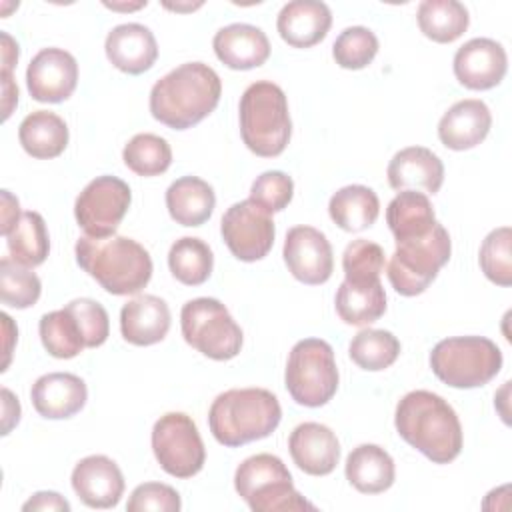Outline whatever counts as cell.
<instances>
[{
  "label": "cell",
  "instance_id": "obj_1",
  "mask_svg": "<svg viewBox=\"0 0 512 512\" xmlns=\"http://www.w3.org/2000/svg\"><path fill=\"white\" fill-rule=\"evenodd\" d=\"M220 94V76L208 64L186 62L152 86L150 114L172 130H186L214 112Z\"/></svg>",
  "mask_w": 512,
  "mask_h": 512
},
{
  "label": "cell",
  "instance_id": "obj_2",
  "mask_svg": "<svg viewBox=\"0 0 512 512\" xmlns=\"http://www.w3.org/2000/svg\"><path fill=\"white\" fill-rule=\"evenodd\" d=\"M394 426L402 440L434 464H448L462 450L460 420L454 408L434 392L412 390L402 396Z\"/></svg>",
  "mask_w": 512,
  "mask_h": 512
},
{
  "label": "cell",
  "instance_id": "obj_3",
  "mask_svg": "<svg viewBox=\"0 0 512 512\" xmlns=\"http://www.w3.org/2000/svg\"><path fill=\"white\" fill-rule=\"evenodd\" d=\"M78 266L114 296L138 294L152 278V258L148 250L132 238H78Z\"/></svg>",
  "mask_w": 512,
  "mask_h": 512
},
{
  "label": "cell",
  "instance_id": "obj_4",
  "mask_svg": "<svg viewBox=\"0 0 512 512\" xmlns=\"http://www.w3.org/2000/svg\"><path fill=\"white\" fill-rule=\"evenodd\" d=\"M282 418L278 398L266 388H232L216 396L208 426L216 442L236 448L270 436Z\"/></svg>",
  "mask_w": 512,
  "mask_h": 512
},
{
  "label": "cell",
  "instance_id": "obj_5",
  "mask_svg": "<svg viewBox=\"0 0 512 512\" xmlns=\"http://www.w3.org/2000/svg\"><path fill=\"white\" fill-rule=\"evenodd\" d=\"M240 134L250 152L262 158L280 156L292 136L284 90L268 80L250 84L240 98Z\"/></svg>",
  "mask_w": 512,
  "mask_h": 512
},
{
  "label": "cell",
  "instance_id": "obj_6",
  "mask_svg": "<svg viewBox=\"0 0 512 512\" xmlns=\"http://www.w3.org/2000/svg\"><path fill=\"white\" fill-rule=\"evenodd\" d=\"M234 488L254 512L316 510V506L294 488L286 464L274 454L246 458L236 468Z\"/></svg>",
  "mask_w": 512,
  "mask_h": 512
},
{
  "label": "cell",
  "instance_id": "obj_7",
  "mask_svg": "<svg viewBox=\"0 0 512 512\" xmlns=\"http://www.w3.org/2000/svg\"><path fill=\"white\" fill-rule=\"evenodd\" d=\"M430 368L452 388H478L500 372L502 352L484 336L444 338L430 352Z\"/></svg>",
  "mask_w": 512,
  "mask_h": 512
},
{
  "label": "cell",
  "instance_id": "obj_8",
  "mask_svg": "<svg viewBox=\"0 0 512 512\" xmlns=\"http://www.w3.org/2000/svg\"><path fill=\"white\" fill-rule=\"evenodd\" d=\"M450 252V234L438 222L426 236L396 242V250L386 266L392 288L402 296L422 294L450 260Z\"/></svg>",
  "mask_w": 512,
  "mask_h": 512
},
{
  "label": "cell",
  "instance_id": "obj_9",
  "mask_svg": "<svg viewBox=\"0 0 512 512\" xmlns=\"http://www.w3.org/2000/svg\"><path fill=\"white\" fill-rule=\"evenodd\" d=\"M286 390L300 406H324L338 390V368L334 350L326 340L304 338L290 350L286 372Z\"/></svg>",
  "mask_w": 512,
  "mask_h": 512
},
{
  "label": "cell",
  "instance_id": "obj_10",
  "mask_svg": "<svg viewBox=\"0 0 512 512\" xmlns=\"http://www.w3.org/2000/svg\"><path fill=\"white\" fill-rule=\"evenodd\" d=\"M184 340L212 360H230L242 348V330L216 298H194L182 306Z\"/></svg>",
  "mask_w": 512,
  "mask_h": 512
},
{
  "label": "cell",
  "instance_id": "obj_11",
  "mask_svg": "<svg viewBox=\"0 0 512 512\" xmlns=\"http://www.w3.org/2000/svg\"><path fill=\"white\" fill-rule=\"evenodd\" d=\"M152 450L160 468L174 478H192L206 462L200 432L184 412H168L156 420Z\"/></svg>",
  "mask_w": 512,
  "mask_h": 512
},
{
  "label": "cell",
  "instance_id": "obj_12",
  "mask_svg": "<svg viewBox=\"0 0 512 512\" xmlns=\"http://www.w3.org/2000/svg\"><path fill=\"white\" fill-rule=\"evenodd\" d=\"M132 202L130 186L116 176H98L84 186L74 202L78 226L92 238L114 236Z\"/></svg>",
  "mask_w": 512,
  "mask_h": 512
},
{
  "label": "cell",
  "instance_id": "obj_13",
  "mask_svg": "<svg viewBox=\"0 0 512 512\" xmlns=\"http://www.w3.org/2000/svg\"><path fill=\"white\" fill-rule=\"evenodd\" d=\"M220 232L228 250L242 262L262 260L272 250L276 236L272 214L250 198L224 212Z\"/></svg>",
  "mask_w": 512,
  "mask_h": 512
},
{
  "label": "cell",
  "instance_id": "obj_14",
  "mask_svg": "<svg viewBox=\"0 0 512 512\" xmlns=\"http://www.w3.org/2000/svg\"><path fill=\"white\" fill-rule=\"evenodd\" d=\"M282 256L290 274L304 284H324L332 276V246L324 232L312 226L290 228L284 240Z\"/></svg>",
  "mask_w": 512,
  "mask_h": 512
},
{
  "label": "cell",
  "instance_id": "obj_15",
  "mask_svg": "<svg viewBox=\"0 0 512 512\" xmlns=\"http://www.w3.org/2000/svg\"><path fill=\"white\" fill-rule=\"evenodd\" d=\"M78 84V62L62 48L40 50L26 68V86L34 100L58 104L72 96Z\"/></svg>",
  "mask_w": 512,
  "mask_h": 512
},
{
  "label": "cell",
  "instance_id": "obj_16",
  "mask_svg": "<svg viewBox=\"0 0 512 512\" xmlns=\"http://www.w3.org/2000/svg\"><path fill=\"white\" fill-rule=\"evenodd\" d=\"M508 70V56L492 38H472L454 54V76L468 90L498 86Z\"/></svg>",
  "mask_w": 512,
  "mask_h": 512
},
{
  "label": "cell",
  "instance_id": "obj_17",
  "mask_svg": "<svg viewBox=\"0 0 512 512\" xmlns=\"http://www.w3.org/2000/svg\"><path fill=\"white\" fill-rule=\"evenodd\" d=\"M72 488L90 508H114L124 494V476L112 458L92 454L74 466Z\"/></svg>",
  "mask_w": 512,
  "mask_h": 512
},
{
  "label": "cell",
  "instance_id": "obj_18",
  "mask_svg": "<svg viewBox=\"0 0 512 512\" xmlns=\"http://www.w3.org/2000/svg\"><path fill=\"white\" fill-rule=\"evenodd\" d=\"M32 406L42 418L64 420L78 414L86 400L88 388L84 380L70 372H50L40 376L30 390Z\"/></svg>",
  "mask_w": 512,
  "mask_h": 512
},
{
  "label": "cell",
  "instance_id": "obj_19",
  "mask_svg": "<svg viewBox=\"0 0 512 512\" xmlns=\"http://www.w3.org/2000/svg\"><path fill=\"white\" fill-rule=\"evenodd\" d=\"M288 450L294 464L310 476L330 474L340 460L336 434L318 422L298 424L288 438Z\"/></svg>",
  "mask_w": 512,
  "mask_h": 512
},
{
  "label": "cell",
  "instance_id": "obj_20",
  "mask_svg": "<svg viewBox=\"0 0 512 512\" xmlns=\"http://www.w3.org/2000/svg\"><path fill=\"white\" fill-rule=\"evenodd\" d=\"M388 184L394 190H422L436 194L444 182L442 160L424 146H408L396 152L386 170Z\"/></svg>",
  "mask_w": 512,
  "mask_h": 512
},
{
  "label": "cell",
  "instance_id": "obj_21",
  "mask_svg": "<svg viewBox=\"0 0 512 512\" xmlns=\"http://www.w3.org/2000/svg\"><path fill=\"white\" fill-rule=\"evenodd\" d=\"M106 58L126 74H142L150 70L158 58V44L150 28L128 22L112 28L106 36Z\"/></svg>",
  "mask_w": 512,
  "mask_h": 512
},
{
  "label": "cell",
  "instance_id": "obj_22",
  "mask_svg": "<svg viewBox=\"0 0 512 512\" xmlns=\"http://www.w3.org/2000/svg\"><path fill=\"white\" fill-rule=\"evenodd\" d=\"M332 26V12L318 0H292L282 6L276 28L292 48H312L322 42Z\"/></svg>",
  "mask_w": 512,
  "mask_h": 512
},
{
  "label": "cell",
  "instance_id": "obj_23",
  "mask_svg": "<svg viewBox=\"0 0 512 512\" xmlns=\"http://www.w3.org/2000/svg\"><path fill=\"white\" fill-rule=\"evenodd\" d=\"M490 108L476 98L452 104L438 122V138L450 150H470L490 132Z\"/></svg>",
  "mask_w": 512,
  "mask_h": 512
},
{
  "label": "cell",
  "instance_id": "obj_24",
  "mask_svg": "<svg viewBox=\"0 0 512 512\" xmlns=\"http://www.w3.org/2000/svg\"><path fill=\"white\" fill-rule=\"evenodd\" d=\"M170 330V308L154 294H140L120 310V332L134 346H152Z\"/></svg>",
  "mask_w": 512,
  "mask_h": 512
},
{
  "label": "cell",
  "instance_id": "obj_25",
  "mask_svg": "<svg viewBox=\"0 0 512 512\" xmlns=\"http://www.w3.org/2000/svg\"><path fill=\"white\" fill-rule=\"evenodd\" d=\"M214 52L222 64L232 70H252L270 56L268 36L252 24H228L214 34Z\"/></svg>",
  "mask_w": 512,
  "mask_h": 512
},
{
  "label": "cell",
  "instance_id": "obj_26",
  "mask_svg": "<svg viewBox=\"0 0 512 512\" xmlns=\"http://www.w3.org/2000/svg\"><path fill=\"white\" fill-rule=\"evenodd\" d=\"M346 480L362 494H380L394 484V460L376 444L356 446L344 464Z\"/></svg>",
  "mask_w": 512,
  "mask_h": 512
},
{
  "label": "cell",
  "instance_id": "obj_27",
  "mask_svg": "<svg viewBox=\"0 0 512 512\" xmlns=\"http://www.w3.org/2000/svg\"><path fill=\"white\" fill-rule=\"evenodd\" d=\"M214 206L212 186L198 176H182L166 190V208L176 224L202 226L212 216Z\"/></svg>",
  "mask_w": 512,
  "mask_h": 512
},
{
  "label": "cell",
  "instance_id": "obj_28",
  "mask_svg": "<svg viewBox=\"0 0 512 512\" xmlns=\"http://www.w3.org/2000/svg\"><path fill=\"white\" fill-rule=\"evenodd\" d=\"M386 222L396 242H402L426 236L436 226V216L426 194L400 190L386 208Z\"/></svg>",
  "mask_w": 512,
  "mask_h": 512
},
{
  "label": "cell",
  "instance_id": "obj_29",
  "mask_svg": "<svg viewBox=\"0 0 512 512\" xmlns=\"http://www.w3.org/2000/svg\"><path fill=\"white\" fill-rule=\"evenodd\" d=\"M18 140L26 154H30L32 158L50 160L66 150L68 126L58 114L48 110H36L20 122Z\"/></svg>",
  "mask_w": 512,
  "mask_h": 512
},
{
  "label": "cell",
  "instance_id": "obj_30",
  "mask_svg": "<svg viewBox=\"0 0 512 512\" xmlns=\"http://www.w3.org/2000/svg\"><path fill=\"white\" fill-rule=\"evenodd\" d=\"M332 222L346 232H362L370 228L380 212L378 196L372 188L350 184L332 194L328 202Z\"/></svg>",
  "mask_w": 512,
  "mask_h": 512
},
{
  "label": "cell",
  "instance_id": "obj_31",
  "mask_svg": "<svg viewBox=\"0 0 512 512\" xmlns=\"http://www.w3.org/2000/svg\"><path fill=\"white\" fill-rule=\"evenodd\" d=\"M336 312L350 326H366L386 312V292L378 282L358 284L344 280L336 292Z\"/></svg>",
  "mask_w": 512,
  "mask_h": 512
},
{
  "label": "cell",
  "instance_id": "obj_32",
  "mask_svg": "<svg viewBox=\"0 0 512 512\" xmlns=\"http://www.w3.org/2000/svg\"><path fill=\"white\" fill-rule=\"evenodd\" d=\"M416 18L422 34L438 44L458 40L470 24L468 10L458 0H424Z\"/></svg>",
  "mask_w": 512,
  "mask_h": 512
},
{
  "label": "cell",
  "instance_id": "obj_33",
  "mask_svg": "<svg viewBox=\"0 0 512 512\" xmlns=\"http://www.w3.org/2000/svg\"><path fill=\"white\" fill-rule=\"evenodd\" d=\"M10 258L26 268L40 266L50 252L46 222L38 212H22L16 226L6 236Z\"/></svg>",
  "mask_w": 512,
  "mask_h": 512
},
{
  "label": "cell",
  "instance_id": "obj_34",
  "mask_svg": "<svg viewBox=\"0 0 512 512\" xmlns=\"http://www.w3.org/2000/svg\"><path fill=\"white\" fill-rule=\"evenodd\" d=\"M168 268L178 282L186 286H200L212 274L214 256L204 240L184 236L170 246Z\"/></svg>",
  "mask_w": 512,
  "mask_h": 512
},
{
  "label": "cell",
  "instance_id": "obj_35",
  "mask_svg": "<svg viewBox=\"0 0 512 512\" xmlns=\"http://www.w3.org/2000/svg\"><path fill=\"white\" fill-rule=\"evenodd\" d=\"M38 332H40L42 346L54 358L68 360L78 356L86 348L80 326L66 308L44 314L40 318Z\"/></svg>",
  "mask_w": 512,
  "mask_h": 512
},
{
  "label": "cell",
  "instance_id": "obj_36",
  "mask_svg": "<svg viewBox=\"0 0 512 512\" xmlns=\"http://www.w3.org/2000/svg\"><path fill=\"white\" fill-rule=\"evenodd\" d=\"M348 354L362 370L378 372L392 366L400 354L398 338L388 330L366 328L360 330L348 346Z\"/></svg>",
  "mask_w": 512,
  "mask_h": 512
},
{
  "label": "cell",
  "instance_id": "obj_37",
  "mask_svg": "<svg viewBox=\"0 0 512 512\" xmlns=\"http://www.w3.org/2000/svg\"><path fill=\"white\" fill-rule=\"evenodd\" d=\"M122 160L138 176H158L170 168L172 148L162 136L144 132L130 138L122 150Z\"/></svg>",
  "mask_w": 512,
  "mask_h": 512
},
{
  "label": "cell",
  "instance_id": "obj_38",
  "mask_svg": "<svg viewBox=\"0 0 512 512\" xmlns=\"http://www.w3.org/2000/svg\"><path fill=\"white\" fill-rule=\"evenodd\" d=\"M42 292L40 278L26 266L18 264L10 256L0 260V298L10 308H30L38 302Z\"/></svg>",
  "mask_w": 512,
  "mask_h": 512
},
{
  "label": "cell",
  "instance_id": "obj_39",
  "mask_svg": "<svg viewBox=\"0 0 512 512\" xmlns=\"http://www.w3.org/2000/svg\"><path fill=\"white\" fill-rule=\"evenodd\" d=\"M378 52V38L370 28L350 26L338 34L332 44V56L340 68L362 70Z\"/></svg>",
  "mask_w": 512,
  "mask_h": 512
},
{
  "label": "cell",
  "instance_id": "obj_40",
  "mask_svg": "<svg viewBox=\"0 0 512 512\" xmlns=\"http://www.w3.org/2000/svg\"><path fill=\"white\" fill-rule=\"evenodd\" d=\"M510 244H512V230L508 226H500L492 230L480 246V254H478L480 268L484 276L498 286L512 284Z\"/></svg>",
  "mask_w": 512,
  "mask_h": 512
},
{
  "label": "cell",
  "instance_id": "obj_41",
  "mask_svg": "<svg viewBox=\"0 0 512 512\" xmlns=\"http://www.w3.org/2000/svg\"><path fill=\"white\" fill-rule=\"evenodd\" d=\"M342 268L348 282H378L384 268V250L380 244L364 238L352 240L342 254Z\"/></svg>",
  "mask_w": 512,
  "mask_h": 512
},
{
  "label": "cell",
  "instance_id": "obj_42",
  "mask_svg": "<svg viewBox=\"0 0 512 512\" xmlns=\"http://www.w3.org/2000/svg\"><path fill=\"white\" fill-rule=\"evenodd\" d=\"M78 322L86 348L102 346L110 334V320L106 308L92 298H76L64 306Z\"/></svg>",
  "mask_w": 512,
  "mask_h": 512
},
{
  "label": "cell",
  "instance_id": "obj_43",
  "mask_svg": "<svg viewBox=\"0 0 512 512\" xmlns=\"http://www.w3.org/2000/svg\"><path fill=\"white\" fill-rule=\"evenodd\" d=\"M294 196V182L280 170H268L260 174L250 188V200L266 208L270 214L284 210Z\"/></svg>",
  "mask_w": 512,
  "mask_h": 512
},
{
  "label": "cell",
  "instance_id": "obj_44",
  "mask_svg": "<svg viewBox=\"0 0 512 512\" xmlns=\"http://www.w3.org/2000/svg\"><path fill=\"white\" fill-rule=\"evenodd\" d=\"M180 508V494L162 482H144L136 486L126 504L128 512H178Z\"/></svg>",
  "mask_w": 512,
  "mask_h": 512
},
{
  "label": "cell",
  "instance_id": "obj_45",
  "mask_svg": "<svg viewBox=\"0 0 512 512\" xmlns=\"http://www.w3.org/2000/svg\"><path fill=\"white\" fill-rule=\"evenodd\" d=\"M22 510L24 512H30V510H48V512H54V510H62V512H68L70 510V502L60 496L58 492H36L30 500H26L22 504Z\"/></svg>",
  "mask_w": 512,
  "mask_h": 512
},
{
  "label": "cell",
  "instance_id": "obj_46",
  "mask_svg": "<svg viewBox=\"0 0 512 512\" xmlns=\"http://www.w3.org/2000/svg\"><path fill=\"white\" fill-rule=\"evenodd\" d=\"M20 216L22 214H20L18 198H14L8 190H2V226H0L2 236L10 234V230L16 226Z\"/></svg>",
  "mask_w": 512,
  "mask_h": 512
},
{
  "label": "cell",
  "instance_id": "obj_47",
  "mask_svg": "<svg viewBox=\"0 0 512 512\" xmlns=\"http://www.w3.org/2000/svg\"><path fill=\"white\" fill-rule=\"evenodd\" d=\"M2 406H4L2 434L6 436L18 424V420H20V402H18V398L8 388H2Z\"/></svg>",
  "mask_w": 512,
  "mask_h": 512
},
{
  "label": "cell",
  "instance_id": "obj_48",
  "mask_svg": "<svg viewBox=\"0 0 512 512\" xmlns=\"http://www.w3.org/2000/svg\"><path fill=\"white\" fill-rule=\"evenodd\" d=\"M18 104V86L12 80V72L2 70V108H4V120L10 118L14 106Z\"/></svg>",
  "mask_w": 512,
  "mask_h": 512
},
{
  "label": "cell",
  "instance_id": "obj_49",
  "mask_svg": "<svg viewBox=\"0 0 512 512\" xmlns=\"http://www.w3.org/2000/svg\"><path fill=\"white\" fill-rule=\"evenodd\" d=\"M0 38H2V70L12 72L14 64L18 62V44L6 32H2Z\"/></svg>",
  "mask_w": 512,
  "mask_h": 512
},
{
  "label": "cell",
  "instance_id": "obj_50",
  "mask_svg": "<svg viewBox=\"0 0 512 512\" xmlns=\"http://www.w3.org/2000/svg\"><path fill=\"white\" fill-rule=\"evenodd\" d=\"M2 322H4V332H6V346H4V352H6V360H4V366L2 370L8 368V362H10V352H12V340L18 336V330L14 328L12 324V318L8 314H2Z\"/></svg>",
  "mask_w": 512,
  "mask_h": 512
},
{
  "label": "cell",
  "instance_id": "obj_51",
  "mask_svg": "<svg viewBox=\"0 0 512 512\" xmlns=\"http://www.w3.org/2000/svg\"><path fill=\"white\" fill-rule=\"evenodd\" d=\"M104 6H108V8H112V10H138V8L146 6V0H144V2H136V4H128V6H118V4L104 2Z\"/></svg>",
  "mask_w": 512,
  "mask_h": 512
}]
</instances>
